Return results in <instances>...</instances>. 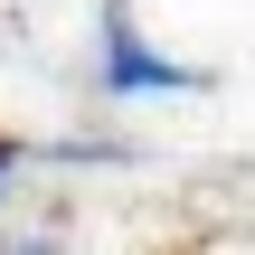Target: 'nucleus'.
<instances>
[{"mask_svg": "<svg viewBox=\"0 0 255 255\" xmlns=\"http://www.w3.org/2000/svg\"><path fill=\"white\" fill-rule=\"evenodd\" d=\"M95 85H104L114 104H161V95H199L208 76L180 66V57H161V47L142 38V19L114 0V9L95 19Z\"/></svg>", "mask_w": 255, "mask_h": 255, "instance_id": "1", "label": "nucleus"}, {"mask_svg": "<svg viewBox=\"0 0 255 255\" xmlns=\"http://www.w3.org/2000/svg\"><path fill=\"white\" fill-rule=\"evenodd\" d=\"M0 255H76V246H66V237H47V227H28V237H9Z\"/></svg>", "mask_w": 255, "mask_h": 255, "instance_id": "2", "label": "nucleus"}, {"mask_svg": "<svg viewBox=\"0 0 255 255\" xmlns=\"http://www.w3.org/2000/svg\"><path fill=\"white\" fill-rule=\"evenodd\" d=\"M19 161H28V151H19V142L0 132V199H9V180H19Z\"/></svg>", "mask_w": 255, "mask_h": 255, "instance_id": "3", "label": "nucleus"}]
</instances>
